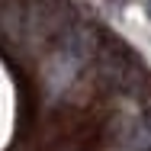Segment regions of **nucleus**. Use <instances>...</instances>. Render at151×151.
I'll list each match as a JSON object with an SVG mask.
<instances>
[{
    "label": "nucleus",
    "mask_w": 151,
    "mask_h": 151,
    "mask_svg": "<svg viewBox=\"0 0 151 151\" xmlns=\"http://www.w3.org/2000/svg\"><path fill=\"white\" fill-rule=\"evenodd\" d=\"M96 55H100V81L109 90L125 93V96H135V93L145 90V81L148 77L142 71V64L135 61L132 52H125L119 42H109V45L100 42Z\"/></svg>",
    "instance_id": "1"
},
{
    "label": "nucleus",
    "mask_w": 151,
    "mask_h": 151,
    "mask_svg": "<svg viewBox=\"0 0 151 151\" xmlns=\"http://www.w3.org/2000/svg\"><path fill=\"white\" fill-rule=\"evenodd\" d=\"M74 23L71 0H29L26 29L35 42H58V35Z\"/></svg>",
    "instance_id": "2"
}]
</instances>
